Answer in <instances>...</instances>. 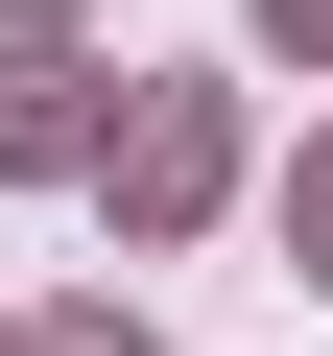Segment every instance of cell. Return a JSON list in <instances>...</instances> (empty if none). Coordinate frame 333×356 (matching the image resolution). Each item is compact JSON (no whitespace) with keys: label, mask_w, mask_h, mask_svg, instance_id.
I'll return each instance as SVG.
<instances>
[{"label":"cell","mask_w":333,"mask_h":356,"mask_svg":"<svg viewBox=\"0 0 333 356\" xmlns=\"http://www.w3.org/2000/svg\"><path fill=\"white\" fill-rule=\"evenodd\" d=\"M262 24H286V48H333V0H262Z\"/></svg>","instance_id":"cell-1"},{"label":"cell","mask_w":333,"mask_h":356,"mask_svg":"<svg viewBox=\"0 0 333 356\" xmlns=\"http://www.w3.org/2000/svg\"><path fill=\"white\" fill-rule=\"evenodd\" d=\"M48 356H143V332H48Z\"/></svg>","instance_id":"cell-2"}]
</instances>
